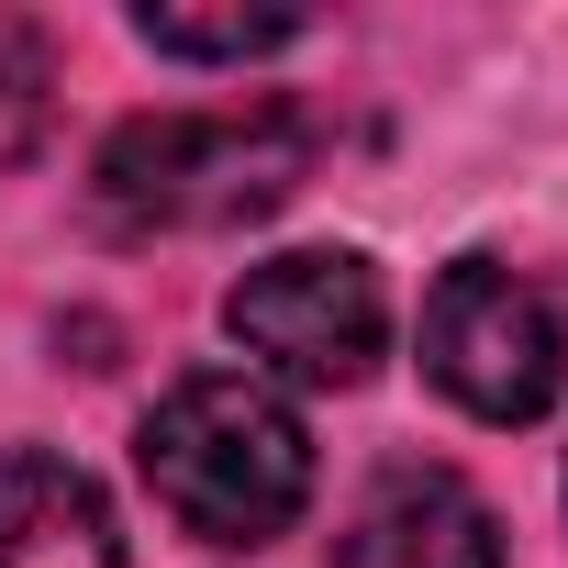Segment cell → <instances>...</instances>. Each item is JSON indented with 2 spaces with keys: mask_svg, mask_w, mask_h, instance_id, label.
Masks as SVG:
<instances>
[{
  "mask_svg": "<svg viewBox=\"0 0 568 568\" xmlns=\"http://www.w3.org/2000/svg\"><path fill=\"white\" fill-rule=\"evenodd\" d=\"M145 490L201 535V546H267L313 501V435L245 368H190L145 413Z\"/></svg>",
  "mask_w": 568,
  "mask_h": 568,
  "instance_id": "cell-1",
  "label": "cell"
},
{
  "mask_svg": "<svg viewBox=\"0 0 568 568\" xmlns=\"http://www.w3.org/2000/svg\"><path fill=\"white\" fill-rule=\"evenodd\" d=\"M313 168V123L291 101H256V112H145L101 145L90 168V212L112 234H223L256 223L302 190Z\"/></svg>",
  "mask_w": 568,
  "mask_h": 568,
  "instance_id": "cell-2",
  "label": "cell"
},
{
  "mask_svg": "<svg viewBox=\"0 0 568 568\" xmlns=\"http://www.w3.org/2000/svg\"><path fill=\"white\" fill-rule=\"evenodd\" d=\"M424 368L479 424H535L557 402V379H568V335H557V313H546L535 278L468 256V267L435 278V302H424Z\"/></svg>",
  "mask_w": 568,
  "mask_h": 568,
  "instance_id": "cell-3",
  "label": "cell"
},
{
  "mask_svg": "<svg viewBox=\"0 0 568 568\" xmlns=\"http://www.w3.org/2000/svg\"><path fill=\"white\" fill-rule=\"evenodd\" d=\"M223 324L267 357V368H291L313 390H357L390 346V302H379V267L346 256V245H302V256H267L234 278V302Z\"/></svg>",
  "mask_w": 568,
  "mask_h": 568,
  "instance_id": "cell-4",
  "label": "cell"
},
{
  "mask_svg": "<svg viewBox=\"0 0 568 568\" xmlns=\"http://www.w3.org/2000/svg\"><path fill=\"white\" fill-rule=\"evenodd\" d=\"M335 568H501V524H490V501H479L457 468L390 457V468L357 490Z\"/></svg>",
  "mask_w": 568,
  "mask_h": 568,
  "instance_id": "cell-5",
  "label": "cell"
},
{
  "mask_svg": "<svg viewBox=\"0 0 568 568\" xmlns=\"http://www.w3.org/2000/svg\"><path fill=\"white\" fill-rule=\"evenodd\" d=\"M0 568H123L101 479L68 457H0Z\"/></svg>",
  "mask_w": 568,
  "mask_h": 568,
  "instance_id": "cell-6",
  "label": "cell"
},
{
  "mask_svg": "<svg viewBox=\"0 0 568 568\" xmlns=\"http://www.w3.org/2000/svg\"><path fill=\"white\" fill-rule=\"evenodd\" d=\"M134 34H145L156 57H212V68H245V57L302 45V12H134Z\"/></svg>",
  "mask_w": 568,
  "mask_h": 568,
  "instance_id": "cell-7",
  "label": "cell"
},
{
  "mask_svg": "<svg viewBox=\"0 0 568 568\" xmlns=\"http://www.w3.org/2000/svg\"><path fill=\"white\" fill-rule=\"evenodd\" d=\"M45 90H57L45 34L0 12V168H23V156H34V134H45Z\"/></svg>",
  "mask_w": 568,
  "mask_h": 568,
  "instance_id": "cell-8",
  "label": "cell"
}]
</instances>
